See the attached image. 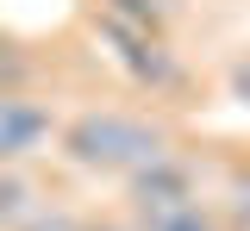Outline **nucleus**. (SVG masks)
Listing matches in <instances>:
<instances>
[{
    "label": "nucleus",
    "instance_id": "1",
    "mask_svg": "<svg viewBox=\"0 0 250 231\" xmlns=\"http://www.w3.org/2000/svg\"><path fill=\"white\" fill-rule=\"evenodd\" d=\"M175 150L169 119L138 113V106H82L57 125V163L94 181H131L138 169H150L156 156Z\"/></svg>",
    "mask_w": 250,
    "mask_h": 231
},
{
    "label": "nucleus",
    "instance_id": "2",
    "mask_svg": "<svg viewBox=\"0 0 250 231\" xmlns=\"http://www.w3.org/2000/svg\"><path fill=\"white\" fill-rule=\"evenodd\" d=\"M94 32L113 44L119 69H125L150 100H169V94H182V88H188V69H182V57L169 50V38H163V32L125 25V19H106V13H94Z\"/></svg>",
    "mask_w": 250,
    "mask_h": 231
},
{
    "label": "nucleus",
    "instance_id": "3",
    "mask_svg": "<svg viewBox=\"0 0 250 231\" xmlns=\"http://www.w3.org/2000/svg\"><path fill=\"white\" fill-rule=\"evenodd\" d=\"M125 188V219H144V212H163V206H188V200H207L200 188V163L188 156V150H169V156H156L150 169H138Z\"/></svg>",
    "mask_w": 250,
    "mask_h": 231
},
{
    "label": "nucleus",
    "instance_id": "4",
    "mask_svg": "<svg viewBox=\"0 0 250 231\" xmlns=\"http://www.w3.org/2000/svg\"><path fill=\"white\" fill-rule=\"evenodd\" d=\"M57 113L38 94H6L0 100V169H19L25 156H38L44 144H57Z\"/></svg>",
    "mask_w": 250,
    "mask_h": 231
},
{
    "label": "nucleus",
    "instance_id": "5",
    "mask_svg": "<svg viewBox=\"0 0 250 231\" xmlns=\"http://www.w3.org/2000/svg\"><path fill=\"white\" fill-rule=\"evenodd\" d=\"M131 231H231V212L207 194V200H188V206L144 212V219H131Z\"/></svg>",
    "mask_w": 250,
    "mask_h": 231
},
{
    "label": "nucleus",
    "instance_id": "6",
    "mask_svg": "<svg viewBox=\"0 0 250 231\" xmlns=\"http://www.w3.org/2000/svg\"><path fill=\"white\" fill-rule=\"evenodd\" d=\"M38 75H44V63L31 57V44H19L13 32H0V100L6 94H31Z\"/></svg>",
    "mask_w": 250,
    "mask_h": 231
},
{
    "label": "nucleus",
    "instance_id": "7",
    "mask_svg": "<svg viewBox=\"0 0 250 231\" xmlns=\"http://www.w3.org/2000/svg\"><path fill=\"white\" fill-rule=\"evenodd\" d=\"M38 188H31V175L25 169H0V231H19L25 225V212L38 206Z\"/></svg>",
    "mask_w": 250,
    "mask_h": 231
},
{
    "label": "nucleus",
    "instance_id": "8",
    "mask_svg": "<svg viewBox=\"0 0 250 231\" xmlns=\"http://www.w3.org/2000/svg\"><path fill=\"white\" fill-rule=\"evenodd\" d=\"M19 231H88V219H82V212H69V206H31Z\"/></svg>",
    "mask_w": 250,
    "mask_h": 231
},
{
    "label": "nucleus",
    "instance_id": "9",
    "mask_svg": "<svg viewBox=\"0 0 250 231\" xmlns=\"http://www.w3.org/2000/svg\"><path fill=\"white\" fill-rule=\"evenodd\" d=\"M231 94L250 106V57H238V63H231Z\"/></svg>",
    "mask_w": 250,
    "mask_h": 231
},
{
    "label": "nucleus",
    "instance_id": "10",
    "mask_svg": "<svg viewBox=\"0 0 250 231\" xmlns=\"http://www.w3.org/2000/svg\"><path fill=\"white\" fill-rule=\"evenodd\" d=\"M88 231H131V219H88Z\"/></svg>",
    "mask_w": 250,
    "mask_h": 231
}]
</instances>
